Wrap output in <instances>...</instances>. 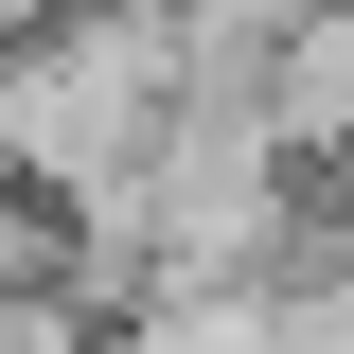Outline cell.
Wrapping results in <instances>:
<instances>
[{"label":"cell","mask_w":354,"mask_h":354,"mask_svg":"<svg viewBox=\"0 0 354 354\" xmlns=\"http://www.w3.org/2000/svg\"><path fill=\"white\" fill-rule=\"evenodd\" d=\"M248 106H266V142L301 177H354V0H301V18H283V53H266Z\"/></svg>","instance_id":"cell-2"},{"label":"cell","mask_w":354,"mask_h":354,"mask_svg":"<svg viewBox=\"0 0 354 354\" xmlns=\"http://www.w3.org/2000/svg\"><path fill=\"white\" fill-rule=\"evenodd\" d=\"M18 283H53V195L0 177V301H18Z\"/></svg>","instance_id":"cell-3"},{"label":"cell","mask_w":354,"mask_h":354,"mask_svg":"<svg viewBox=\"0 0 354 354\" xmlns=\"http://www.w3.org/2000/svg\"><path fill=\"white\" fill-rule=\"evenodd\" d=\"M53 18H88V0H0V36H53Z\"/></svg>","instance_id":"cell-4"},{"label":"cell","mask_w":354,"mask_h":354,"mask_svg":"<svg viewBox=\"0 0 354 354\" xmlns=\"http://www.w3.org/2000/svg\"><path fill=\"white\" fill-rule=\"evenodd\" d=\"M160 106H177L160 0H88L53 36H0V177L53 195V213H71L88 177H124L142 142H160Z\"/></svg>","instance_id":"cell-1"}]
</instances>
